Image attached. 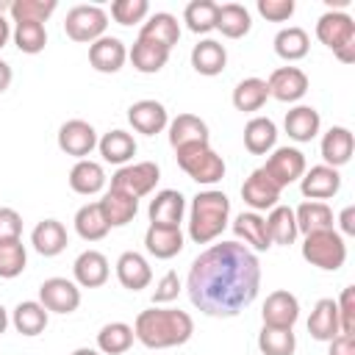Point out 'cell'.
<instances>
[{"mask_svg": "<svg viewBox=\"0 0 355 355\" xmlns=\"http://www.w3.org/2000/svg\"><path fill=\"white\" fill-rule=\"evenodd\" d=\"M105 169L103 164L92 161V158H83V161H75V166L69 169V189L75 194H83V197H92L97 191L105 189Z\"/></svg>", "mask_w": 355, "mask_h": 355, "instance_id": "33", "label": "cell"}, {"mask_svg": "<svg viewBox=\"0 0 355 355\" xmlns=\"http://www.w3.org/2000/svg\"><path fill=\"white\" fill-rule=\"evenodd\" d=\"M263 219H266V230H269L272 244H283V247H288V244L297 241L300 230H297L294 208H288V205H275Z\"/></svg>", "mask_w": 355, "mask_h": 355, "instance_id": "39", "label": "cell"}, {"mask_svg": "<svg viewBox=\"0 0 355 355\" xmlns=\"http://www.w3.org/2000/svg\"><path fill=\"white\" fill-rule=\"evenodd\" d=\"M294 219H297V230L302 236L308 233H319V230H333L336 219H333V208L327 202L319 200H305L294 208Z\"/></svg>", "mask_w": 355, "mask_h": 355, "instance_id": "30", "label": "cell"}, {"mask_svg": "<svg viewBox=\"0 0 355 355\" xmlns=\"http://www.w3.org/2000/svg\"><path fill=\"white\" fill-rule=\"evenodd\" d=\"M186 247V236L180 227H161V225H150L144 233V250L158 258V261H169L175 255H180Z\"/></svg>", "mask_w": 355, "mask_h": 355, "instance_id": "22", "label": "cell"}, {"mask_svg": "<svg viewBox=\"0 0 355 355\" xmlns=\"http://www.w3.org/2000/svg\"><path fill=\"white\" fill-rule=\"evenodd\" d=\"M97 202H100V211H103L108 227H125L128 222H133V216L139 211V200H133L116 189H108L103 194V200H97Z\"/></svg>", "mask_w": 355, "mask_h": 355, "instance_id": "36", "label": "cell"}, {"mask_svg": "<svg viewBox=\"0 0 355 355\" xmlns=\"http://www.w3.org/2000/svg\"><path fill=\"white\" fill-rule=\"evenodd\" d=\"M233 233L252 252H266L272 247V239H269V230H266V219L261 214H255V211H241L233 219Z\"/></svg>", "mask_w": 355, "mask_h": 355, "instance_id": "23", "label": "cell"}, {"mask_svg": "<svg viewBox=\"0 0 355 355\" xmlns=\"http://www.w3.org/2000/svg\"><path fill=\"white\" fill-rule=\"evenodd\" d=\"M31 244L39 255L44 258H55L67 250L69 244V236H67V227L58 222V219H42L33 230H31Z\"/></svg>", "mask_w": 355, "mask_h": 355, "instance_id": "24", "label": "cell"}, {"mask_svg": "<svg viewBox=\"0 0 355 355\" xmlns=\"http://www.w3.org/2000/svg\"><path fill=\"white\" fill-rule=\"evenodd\" d=\"M191 67L197 75H205V78H214V75H222L225 67H227V50L222 42L216 39H202L191 47Z\"/></svg>", "mask_w": 355, "mask_h": 355, "instance_id": "25", "label": "cell"}, {"mask_svg": "<svg viewBox=\"0 0 355 355\" xmlns=\"http://www.w3.org/2000/svg\"><path fill=\"white\" fill-rule=\"evenodd\" d=\"M150 225H161V227H180L183 214H186V197L178 189H161L155 191V197L150 200Z\"/></svg>", "mask_w": 355, "mask_h": 355, "instance_id": "17", "label": "cell"}, {"mask_svg": "<svg viewBox=\"0 0 355 355\" xmlns=\"http://www.w3.org/2000/svg\"><path fill=\"white\" fill-rule=\"evenodd\" d=\"M150 14V3L147 0H114L111 3V19L119 25H136L144 22Z\"/></svg>", "mask_w": 355, "mask_h": 355, "instance_id": "48", "label": "cell"}, {"mask_svg": "<svg viewBox=\"0 0 355 355\" xmlns=\"http://www.w3.org/2000/svg\"><path fill=\"white\" fill-rule=\"evenodd\" d=\"M277 144V125L269 116H252L244 125V147L252 155H269Z\"/></svg>", "mask_w": 355, "mask_h": 355, "instance_id": "35", "label": "cell"}, {"mask_svg": "<svg viewBox=\"0 0 355 355\" xmlns=\"http://www.w3.org/2000/svg\"><path fill=\"white\" fill-rule=\"evenodd\" d=\"M338 233L341 236H355V205H347L341 214H338Z\"/></svg>", "mask_w": 355, "mask_h": 355, "instance_id": "54", "label": "cell"}, {"mask_svg": "<svg viewBox=\"0 0 355 355\" xmlns=\"http://www.w3.org/2000/svg\"><path fill=\"white\" fill-rule=\"evenodd\" d=\"M302 258L322 272H338L347 261V241L336 227L308 233L302 239Z\"/></svg>", "mask_w": 355, "mask_h": 355, "instance_id": "6", "label": "cell"}, {"mask_svg": "<svg viewBox=\"0 0 355 355\" xmlns=\"http://www.w3.org/2000/svg\"><path fill=\"white\" fill-rule=\"evenodd\" d=\"M261 169H263L280 189H286V186H291L294 180L302 178V172L308 169V164H305V155H302L297 147H275Z\"/></svg>", "mask_w": 355, "mask_h": 355, "instance_id": "9", "label": "cell"}, {"mask_svg": "<svg viewBox=\"0 0 355 355\" xmlns=\"http://www.w3.org/2000/svg\"><path fill=\"white\" fill-rule=\"evenodd\" d=\"M261 319L266 327H280V330H294L297 319H300V300L286 291L277 288L272 294H266L263 308H261Z\"/></svg>", "mask_w": 355, "mask_h": 355, "instance_id": "12", "label": "cell"}, {"mask_svg": "<svg viewBox=\"0 0 355 355\" xmlns=\"http://www.w3.org/2000/svg\"><path fill=\"white\" fill-rule=\"evenodd\" d=\"M105 28H108V14H105V8L89 6V3L72 6V8L67 11V19H64V33H67L72 42H83V44H92V42H97L100 36H105Z\"/></svg>", "mask_w": 355, "mask_h": 355, "instance_id": "7", "label": "cell"}, {"mask_svg": "<svg viewBox=\"0 0 355 355\" xmlns=\"http://www.w3.org/2000/svg\"><path fill=\"white\" fill-rule=\"evenodd\" d=\"M266 86H269V97L280 103H297L308 92V75L300 67H277L266 78Z\"/></svg>", "mask_w": 355, "mask_h": 355, "instance_id": "14", "label": "cell"}, {"mask_svg": "<svg viewBox=\"0 0 355 355\" xmlns=\"http://www.w3.org/2000/svg\"><path fill=\"white\" fill-rule=\"evenodd\" d=\"M11 36H14L17 50L25 53V55H36L47 44V28H44V22H14Z\"/></svg>", "mask_w": 355, "mask_h": 355, "instance_id": "44", "label": "cell"}, {"mask_svg": "<svg viewBox=\"0 0 355 355\" xmlns=\"http://www.w3.org/2000/svg\"><path fill=\"white\" fill-rule=\"evenodd\" d=\"M316 39L333 50L341 64L355 61V19L347 11H324L316 19Z\"/></svg>", "mask_w": 355, "mask_h": 355, "instance_id": "4", "label": "cell"}, {"mask_svg": "<svg viewBox=\"0 0 355 355\" xmlns=\"http://www.w3.org/2000/svg\"><path fill=\"white\" fill-rule=\"evenodd\" d=\"M128 122L136 133L155 136L169 125V114H166L164 103H158V100H136L128 108Z\"/></svg>", "mask_w": 355, "mask_h": 355, "instance_id": "19", "label": "cell"}, {"mask_svg": "<svg viewBox=\"0 0 355 355\" xmlns=\"http://www.w3.org/2000/svg\"><path fill=\"white\" fill-rule=\"evenodd\" d=\"M283 128L288 133V139L305 144V141H313L319 136V128H322V116L313 105H294L291 111H286V119H283Z\"/></svg>", "mask_w": 355, "mask_h": 355, "instance_id": "26", "label": "cell"}, {"mask_svg": "<svg viewBox=\"0 0 355 355\" xmlns=\"http://www.w3.org/2000/svg\"><path fill=\"white\" fill-rule=\"evenodd\" d=\"M319 153H322L324 166L338 169V166L349 164V158H352V153H355V136H352V130L344 128V125H333V128L322 136Z\"/></svg>", "mask_w": 355, "mask_h": 355, "instance_id": "18", "label": "cell"}, {"mask_svg": "<svg viewBox=\"0 0 355 355\" xmlns=\"http://www.w3.org/2000/svg\"><path fill=\"white\" fill-rule=\"evenodd\" d=\"M338 189H341V175H338V169L324 166V164H316V166L305 169L302 178H300V191H302L305 200H319V202H324V200L336 197Z\"/></svg>", "mask_w": 355, "mask_h": 355, "instance_id": "15", "label": "cell"}, {"mask_svg": "<svg viewBox=\"0 0 355 355\" xmlns=\"http://www.w3.org/2000/svg\"><path fill=\"white\" fill-rule=\"evenodd\" d=\"M97 147V130L86 122V119H67L58 128V150L83 161L92 155V150Z\"/></svg>", "mask_w": 355, "mask_h": 355, "instance_id": "11", "label": "cell"}, {"mask_svg": "<svg viewBox=\"0 0 355 355\" xmlns=\"http://www.w3.org/2000/svg\"><path fill=\"white\" fill-rule=\"evenodd\" d=\"M258 349L261 355H294L297 338L294 330H280V327H261L258 333Z\"/></svg>", "mask_w": 355, "mask_h": 355, "instance_id": "46", "label": "cell"}, {"mask_svg": "<svg viewBox=\"0 0 355 355\" xmlns=\"http://www.w3.org/2000/svg\"><path fill=\"white\" fill-rule=\"evenodd\" d=\"M216 11H219V3L214 0H191L183 8V22L191 33H211L216 31Z\"/></svg>", "mask_w": 355, "mask_h": 355, "instance_id": "43", "label": "cell"}, {"mask_svg": "<svg viewBox=\"0 0 355 355\" xmlns=\"http://www.w3.org/2000/svg\"><path fill=\"white\" fill-rule=\"evenodd\" d=\"M139 39H147V42H155V44L172 50L180 39V22L169 11H155L144 19V25L139 31Z\"/></svg>", "mask_w": 355, "mask_h": 355, "instance_id": "28", "label": "cell"}, {"mask_svg": "<svg viewBox=\"0 0 355 355\" xmlns=\"http://www.w3.org/2000/svg\"><path fill=\"white\" fill-rule=\"evenodd\" d=\"M261 288V263L252 250L239 241H219L202 250L186 277L191 305L214 319L239 316L255 302Z\"/></svg>", "mask_w": 355, "mask_h": 355, "instance_id": "1", "label": "cell"}, {"mask_svg": "<svg viewBox=\"0 0 355 355\" xmlns=\"http://www.w3.org/2000/svg\"><path fill=\"white\" fill-rule=\"evenodd\" d=\"M69 355H103L100 349H92V347H78V349H72Z\"/></svg>", "mask_w": 355, "mask_h": 355, "instance_id": "58", "label": "cell"}, {"mask_svg": "<svg viewBox=\"0 0 355 355\" xmlns=\"http://www.w3.org/2000/svg\"><path fill=\"white\" fill-rule=\"evenodd\" d=\"M116 280L128 291H141L153 283V269H150V263L141 252L128 250L116 258Z\"/></svg>", "mask_w": 355, "mask_h": 355, "instance_id": "21", "label": "cell"}, {"mask_svg": "<svg viewBox=\"0 0 355 355\" xmlns=\"http://www.w3.org/2000/svg\"><path fill=\"white\" fill-rule=\"evenodd\" d=\"M230 222V200L225 191L205 189L191 197L189 205V239L194 244H211Z\"/></svg>", "mask_w": 355, "mask_h": 355, "instance_id": "3", "label": "cell"}, {"mask_svg": "<svg viewBox=\"0 0 355 355\" xmlns=\"http://www.w3.org/2000/svg\"><path fill=\"white\" fill-rule=\"evenodd\" d=\"M125 61H128V47H125V42L122 39H116V36H100L97 42H92L89 44V64H92V69H97V72H103V75H114V72H119L122 67H125Z\"/></svg>", "mask_w": 355, "mask_h": 355, "instance_id": "16", "label": "cell"}, {"mask_svg": "<svg viewBox=\"0 0 355 355\" xmlns=\"http://www.w3.org/2000/svg\"><path fill=\"white\" fill-rule=\"evenodd\" d=\"M55 0H11L8 14L14 22H47L55 14Z\"/></svg>", "mask_w": 355, "mask_h": 355, "instance_id": "45", "label": "cell"}, {"mask_svg": "<svg viewBox=\"0 0 355 355\" xmlns=\"http://www.w3.org/2000/svg\"><path fill=\"white\" fill-rule=\"evenodd\" d=\"M39 302L50 313H72L80 305V286L67 277H47L39 286Z\"/></svg>", "mask_w": 355, "mask_h": 355, "instance_id": "10", "label": "cell"}, {"mask_svg": "<svg viewBox=\"0 0 355 355\" xmlns=\"http://www.w3.org/2000/svg\"><path fill=\"white\" fill-rule=\"evenodd\" d=\"M180 288H183V283H180L178 272H172V269H169V272H164V277L155 283V291H153V305H166V302L178 300Z\"/></svg>", "mask_w": 355, "mask_h": 355, "instance_id": "51", "label": "cell"}, {"mask_svg": "<svg viewBox=\"0 0 355 355\" xmlns=\"http://www.w3.org/2000/svg\"><path fill=\"white\" fill-rule=\"evenodd\" d=\"M3 11H8V3L6 6H0V50L8 44V39H11V22L3 17Z\"/></svg>", "mask_w": 355, "mask_h": 355, "instance_id": "55", "label": "cell"}, {"mask_svg": "<svg viewBox=\"0 0 355 355\" xmlns=\"http://www.w3.org/2000/svg\"><path fill=\"white\" fill-rule=\"evenodd\" d=\"M327 344H330L327 355H355V333H338Z\"/></svg>", "mask_w": 355, "mask_h": 355, "instance_id": "53", "label": "cell"}, {"mask_svg": "<svg viewBox=\"0 0 355 355\" xmlns=\"http://www.w3.org/2000/svg\"><path fill=\"white\" fill-rule=\"evenodd\" d=\"M280 186L258 166V169H252L250 172V178L241 183V200L250 205V211H255V214H261V211H272L275 205H277V200H280Z\"/></svg>", "mask_w": 355, "mask_h": 355, "instance_id": "13", "label": "cell"}, {"mask_svg": "<svg viewBox=\"0 0 355 355\" xmlns=\"http://www.w3.org/2000/svg\"><path fill=\"white\" fill-rule=\"evenodd\" d=\"M166 128H169L172 150H180V147H189V144H205L208 136H211L205 119H200L197 114H178Z\"/></svg>", "mask_w": 355, "mask_h": 355, "instance_id": "27", "label": "cell"}, {"mask_svg": "<svg viewBox=\"0 0 355 355\" xmlns=\"http://www.w3.org/2000/svg\"><path fill=\"white\" fill-rule=\"evenodd\" d=\"M22 236V216L14 208H0V241H14Z\"/></svg>", "mask_w": 355, "mask_h": 355, "instance_id": "52", "label": "cell"}, {"mask_svg": "<svg viewBox=\"0 0 355 355\" xmlns=\"http://www.w3.org/2000/svg\"><path fill=\"white\" fill-rule=\"evenodd\" d=\"M97 150H100V155H103L105 164L125 166V164H130V158L136 155V139H133L128 130L114 128V130H108V133H103V136L97 139Z\"/></svg>", "mask_w": 355, "mask_h": 355, "instance_id": "32", "label": "cell"}, {"mask_svg": "<svg viewBox=\"0 0 355 355\" xmlns=\"http://www.w3.org/2000/svg\"><path fill=\"white\" fill-rule=\"evenodd\" d=\"M133 327L125 322H108L97 333V349L103 355H122L133 347Z\"/></svg>", "mask_w": 355, "mask_h": 355, "instance_id": "42", "label": "cell"}, {"mask_svg": "<svg viewBox=\"0 0 355 355\" xmlns=\"http://www.w3.org/2000/svg\"><path fill=\"white\" fill-rule=\"evenodd\" d=\"M11 78H14L11 67H8V64H6L3 58H0V94H3V92H6L8 86H11Z\"/></svg>", "mask_w": 355, "mask_h": 355, "instance_id": "56", "label": "cell"}, {"mask_svg": "<svg viewBox=\"0 0 355 355\" xmlns=\"http://www.w3.org/2000/svg\"><path fill=\"white\" fill-rule=\"evenodd\" d=\"M336 308H338L341 333H355V286L341 288V297L336 300Z\"/></svg>", "mask_w": 355, "mask_h": 355, "instance_id": "49", "label": "cell"}, {"mask_svg": "<svg viewBox=\"0 0 355 355\" xmlns=\"http://www.w3.org/2000/svg\"><path fill=\"white\" fill-rule=\"evenodd\" d=\"M72 275L80 288H100V286H105L111 266L100 250H83L72 263Z\"/></svg>", "mask_w": 355, "mask_h": 355, "instance_id": "20", "label": "cell"}, {"mask_svg": "<svg viewBox=\"0 0 355 355\" xmlns=\"http://www.w3.org/2000/svg\"><path fill=\"white\" fill-rule=\"evenodd\" d=\"M108 230L111 227H108V222H105L97 200L94 202H86V205H80L75 211V233L83 241H100V239H105Z\"/></svg>", "mask_w": 355, "mask_h": 355, "instance_id": "41", "label": "cell"}, {"mask_svg": "<svg viewBox=\"0 0 355 355\" xmlns=\"http://www.w3.org/2000/svg\"><path fill=\"white\" fill-rule=\"evenodd\" d=\"M161 180V169L155 161H136V164H125L111 175V189L125 191L133 200L147 197L155 183Z\"/></svg>", "mask_w": 355, "mask_h": 355, "instance_id": "8", "label": "cell"}, {"mask_svg": "<svg viewBox=\"0 0 355 355\" xmlns=\"http://www.w3.org/2000/svg\"><path fill=\"white\" fill-rule=\"evenodd\" d=\"M311 50V36L305 28L300 25H288V28H280L277 36H275V53L283 58V61H300L305 58Z\"/></svg>", "mask_w": 355, "mask_h": 355, "instance_id": "38", "label": "cell"}, {"mask_svg": "<svg viewBox=\"0 0 355 355\" xmlns=\"http://www.w3.org/2000/svg\"><path fill=\"white\" fill-rule=\"evenodd\" d=\"M128 58H130V64H133L136 72H141V75H155V72H161V69L166 67L169 50L161 47V44H155V42L136 39L133 47L128 50Z\"/></svg>", "mask_w": 355, "mask_h": 355, "instance_id": "34", "label": "cell"}, {"mask_svg": "<svg viewBox=\"0 0 355 355\" xmlns=\"http://www.w3.org/2000/svg\"><path fill=\"white\" fill-rule=\"evenodd\" d=\"M255 8L269 22H286V19H291L297 6H294V0H258Z\"/></svg>", "mask_w": 355, "mask_h": 355, "instance_id": "50", "label": "cell"}, {"mask_svg": "<svg viewBox=\"0 0 355 355\" xmlns=\"http://www.w3.org/2000/svg\"><path fill=\"white\" fill-rule=\"evenodd\" d=\"M175 158H178V166L200 186H214L225 178V161L222 155L205 141V144H189V147H180L175 150Z\"/></svg>", "mask_w": 355, "mask_h": 355, "instance_id": "5", "label": "cell"}, {"mask_svg": "<svg viewBox=\"0 0 355 355\" xmlns=\"http://www.w3.org/2000/svg\"><path fill=\"white\" fill-rule=\"evenodd\" d=\"M252 28V17L241 3H225L216 11V31L225 39H244Z\"/></svg>", "mask_w": 355, "mask_h": 355, "instance_id": "37", "label": "cell"}, {"mask_svg": "<svg viewBox=\"0 0 355 355\" xmlns=\"http://www.w3.org/2000/svg\"><path fill=\"white\" fill-rule=\"evenodd\" d=\"M308 333L311 338L316 341H333L338 333H341V324H338V308H336V300L333 297H322L311 316H308Z\"/></svg>", "mask_w": 355, "mask_h": 355, "instance_id": "29", "label": "cell"}, {"mask_svg": "<svg viewBox=\"0 0 355 355\" xmlns=\"http://www.w3.org/2000/svg\"><path fill=\"white\" fill-rule=\"evenodd\" d=\"M28 266V250L22 244V239H14V241H0V277L3 280H11V277H19Z\"/></svg>", "mask_w": 355, "mask_h": 355, "instance_id": "47", "label": "cell"}, {"mask_svg": "<svg viewBox=\"0 0 355 355\" xmlns=\"http://www.w3.org/2000/svg\"><path fill=\"white\" fill-rule=\"evenodd\" d=\"M266 100H269V86H266L263 78H244L233 89V105H236V111H244V114L261 111L266 105Z\"/></svg>", "mask_w": 355, "mask_h": 355, "instance_id": "40", "label": "cell"}, {"mask_svg": "<svg viewBox=\"0 0 355 355\" xmlns=\"http://www.w3.org/2000/svg\"><path fill=\"white\" fill-rule=\"evenodd\" d=\"M194 333V319L180 311V308H161L153 305L141 311L133 322V336L141 341L147 349H169L180 347L191 338Z\"/></svg>", "mask_w": 355, "mask_h": 355, "instance_id": "2", "label": "cell"}, {"mask_svg": "<svg viewBox=\"0 0 355 355\" xmlns=\"http://www.w3.org/2000/svg\"><path fill=\"white\" fill-rule=\"evenodd\" d=\"M47 322H50V311H47L39 300H22V302L11 311V324H14V330H17L19 336H28V338L44 333Z\"/></svg>", "mask_w": 355, "mask_h": 355, "instance_id": "31", "label": "cell"}, {"mask_svg": "<svg viewBox=\"0 0 355 355\" xmlns=\"http://www.w3.org/2000/svg\"><path fill=\"white\" fill-rule=\"evenodd\" d=\"M8 322H11V319H8V311H6L3 305H0V336L6 333V327H8Z\"/></svg>", "mask_w": 355, "mask_h": 355, "instance_id": "57", "label": "cell"}]
</instances>
